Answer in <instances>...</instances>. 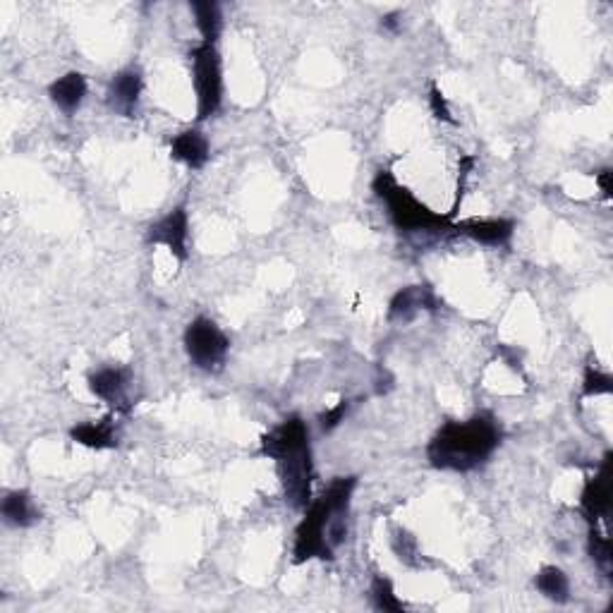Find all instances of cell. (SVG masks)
I'll list each match as a JSON object with an SVG mask.
<instances>
[{
    "instance_id": "6da1fadb",
    "label": "cell",
    "mask_w": 613,
    "mask_h": 613,
    "mask_svg": "<svg viewBox=\"0 0 613 613\" xmlns=\"http://www.w3.org/2000/svg\"><path fill=\"white\" fill-rule=\"evenodd\" d=\"M355 489V475L336 477L319 499H312V503L305 508V518L300 520L295 530V563H307L314 561V558L333 561V551L348 532V511Z\"/></svg>"
},
{
    "instance_id": "7a4b0ae2",
    "label": "cell",
    "mask_w": 613,
    "mask_h": 613,
    "mask_svg": "<svg viewBox=\"0 0 613 613\" xmlns=\"http://www.w3.org/2000/svg\"><path fill=\"white\" fill-rule=\"evenodd\" d=\"M503 441V429L491 412H477L463 422L443 424L427 446V460L436 470L472 472L482 467Z\"/></svg>"
},
{
    "instance_id": "3957f363",
    "label": "cell",
    "mask_w": 613,
    "mask_h": 613,
    "mask_svg": "<svg viewBox=\"0 0 613 613\" xmlns=\"http://www.w3.org/2000/svg\"><path fill=\"white\" fill-rule=\"evenodd\" d=\"M259 455L276 460L285 499L293 508L305 511L312 503L314 482V460L307 422L300 415H290L288 420H283L264 436Z\"/></svg>"
},
{
    "instance_id": "277c9868",
    "label": "cell",
    "mask_w": 613,
    "mask_h": 613,
    "mask_svg": "<svg viewBox=\"0 0 613 613\" xmlns=\"http://www.w3.org/2000/svg\"><path fill=\"white\" fill-rule=\"evenodd\" d=\"M372 190L381 202L386 204L388 218L400 233H443V230H453V218L441 216L422 204L420 199L412 194L408 187H403L393 178L391 171H379L372 182Z\"/></svg>"
},
{
    "instance_id": "5b68a950",
    "label": "cell",
    "mask_w": 613,
    "mask_h": 613,
    "mask_svg": "<svg viewBox=\"0 0 613 613\" xmlns=\"http://www.w3.org/2000/svg\"><path fill=\"white\" fill-rule=\"evenodd\" d=\"M192 82L197 91V120H209L223 103V60L214 44H199L190 53Z\"/></svg>"
},
{
    "instance_id": "8992f818",
    "label": "cell",
    "mask_w": 613,
    "mask_h": 613,
    "mask_svg": "<svg viewBox=\"0 0 613 613\" xmlns=\"http://www.w3.org/2000/svg\"><path fill=\"white\" fill-rule=\"evenodd\" d=\"M185 352L190 362L202 372H218L226 364L230 352V338L216 326V321L197 317L185 329Z\"/></svg>"
},
{
    "instance_id": "52a82bcc",
    "label": "cell",
    "mask_w": 613,
    "mask_h": 613,
    "mask_svg": "<svg viewBox=\"0 0 613 613\" xmlns=\"http://www.w3.org/2000/svg\"><path fill=\"white\" fill-rule=\"evenodd\" d=\"M147 245H163L178 262H187L190 257V216L185 206H175L166 216L159 218L147 230Z\"/></svg>"
},
{
    "instance_id": "ba28073f",
    "label": "cell",
    "mask_w": 613,
    "mask_h": 613,
    "mask_svg": "<svg viewBox=\"0 0 613 613\" xmlns=\"http://www.w3.org/2000/svg\"><path fill=\"white\" fill-rule=\"evenodd\" d=\"M144 77L139 68H125L115 72L111 84H108L106 101L113 113L125 115V118H135L139 101H142Z\"/></svg>"
},
{
    "instance_id": "9c48e42d",
    "label": "cell",
    "mask_w": 613,
    "mask_h": 613,
    "mask_svg": "<svg viewBox=\"0 0 613 613\" xmlns=\"http://www.w3.org/2000/svg\"><path fill=\"white\" fill-rule=\"evenodd\" d=\"M609 508H611V453H606L597 475L585 482V489H582L580 496V511L587 520H590V525H594L599 518L609 515Z\"/></svg>"
},
{
    "instance_id": "30bf717a",
    "label": "cell",
    "mask_w": 613,
    "mask_h": 613,
    "mask_svg": "<svg viewBox=\"0 0 613 613\" xmlns=\"http://www.w3.org/2000/svg\"><path fill=\"white\" fill-rule=\"evenodd\" d=\"M455 233L467 235L470 240L487 247H508L513 240L515 223L511 218H470V221L455 223Z\"/></svg>"
},
{
    "instance_id": "8fae6325",
    "label": "cell",
    "mask_w": 613,
    "mask_h": 613,
    "mask_svg": "<svg viewBox=\"0 0 613 613\" xmlns=\"http://www.w3.org/2000/svg\"><path fill=\"white\" fill-rule=\"evenodd\" d=\"M132 374L125 367H103L99 372L89 374V391L96 398L106 400L113 408L127 412L130 408L125 405L127 400V388H130Z\"/></svg>"
},
{
    "instance_id": "7c38bea8",
    "label": "cell",
    "mask_w": 613,
    "mask_h": 613,
    "mask_svg": "<svg viewBox=\"0 0 613 613\" xmlns=\"http://www.w3.org/2000/svg\"><path fill=\"white\" fill-rule=\"evenodd\" d=\"M441 302L436 300L434 290L427 285H408L391 297L388 305V319L391 321H410L417 312H436Z\"/></svg>"
},
{
    "instance_id": "4fadbf2b",
    "label": "cell",
    "mask_w": 613,
    "mask_h": 613,
    "mask_svg": "<svg viewBox=\"0 0 613 613\" xmlns=\"http://www.w3.org/2000/svg\"><path fill=\"white\" fill-rule=\"evenodd\" d=\"M87 77L82 72L72 70L65 72L63 77H58L56 82H51L48 87V96H51L53 106L65 115H75L82 108L84 99H87Z\"/></svg>"
},
{
    "instance_id": "5bb4252c",
    "label": "cell",
    "mask_w": 613,
    "mask_h": 613,
    "mask_svg": "<svg viewBox=\"0 0 613 613\" xmlns=\"http://www.w3.org/2000/svg\"><path fill=\"white\" fill-rule=\"evenodd\" d=\"M171 156L175 161H180L182 166L199 171V168H204L206 161H209L211 144L199 130H185L173 137Z\"/></svg>"
},
{
    "instance_id": "9a60e30c",
    "label": "cell",
    "mask_w": 613,
    "mask_h": 613,
    "mask_svg": "<svg viewBox=\"0 0 613 613\" xmlns=\"http://www.w3.org/2000/svg\"><path fill=\"white\" fill-rule=\"evenodd\" d=\"M0 515L3 523L8 527H32L36 520H41V511L36 508L32 494L24 489H15L5 494L3 503H0Z\"/></svg>"
},
{
    "instance_id": "2e32d148",
    "label": "cell",
    "mask_w": 613,
    "mask_h": 613,
    "mask_svg": "<svg viewBox=\"0 0 613 613\" xmlns=\"http://www.w3.org/2000/svg\"><path fill=\"white\" fill-rule=\"evenodd\" d=\"M70 439L80 446L103 451V448L118 446V432H115V420L111 415L103 417L99 422H84L70 429Z\"/></svg>"
},
{
    "instance_id": "e0dca14e",
    "label": "cell",
    "mask_w": 613,
    "mask_h": 613,
    "mask_svg": "<svg viewBox=\"0 0 613 613\" xmlns=\"http://www.w3.org/2000/svg\"><path fill=\"white\" fill-rule=\"evenodd\" d=\"M190 10L194 15V24H197L199 34H202L204 44L216 46L218 36L223 32L221 5L214 3V0H192Z\"/></svg>"
},
{
    "instance_id": "ac0fdd59",
    "label": "cell",
    "mask_w": 613,
    "mask_h": 613,
    "mask_svg": "<svg viewBox=\"0 0 613 613\" xmlns=\"http://www.w3.org/2000/svg\"><path fill=\"white\" fill-rule=\"evenodd\" d=\"M534 587L542 597L556 604H566L570 599V580L558 566H544L534 578Z\"/></svg>"
},
{
    "instance_id": "d6986e66",
    "label": "cell",
    "mask_w": 613,
    "mask_h": 613,
    "mask_svg": "<svg viewBox=\"0 0 613 613\" xmlns=\"http://www.w3.org/2000/svg\"><path fill=\"white\" fill-rule=\"evenodd\" d=\"M372 599L374 606L384 613H405V604L400 602L396 590H393V582L384 578V575H376L372 580Z\"/></svg>"
},
{
    "instance_id": "ffe728a7",
    "label": "cell",
    "mask_w": 613,
    "mask_h": 613,
    "mask_svg": "<svg viewBox=\"0 0 613 613\" xmlns=\"http://www.w3.org/2000/svg\"><path fill=\"white\" fill-rule=\"evenodd\" d=\"M587 551H590L594 566H597L599 570H602L604 575H611V563H613V556H611V539L604 537L602 532H597L592 527L590 530V539H587Z\"/></svg>"
},
{
    "instance_id": "44dd1931",
    "label": "cell",
    "mask_w": 613,
    "mask_h": 613,
    "mask_svg": "<svg viewBox=\"0 0 613 613\" xmlns=\"http://www.w3.org/2000/svg\"><path fill=\"white\" fill-rule=\"evenodd\" d=\"M613 391V379L606 372H599V369L587 367L585 381H582V396L592 398V396H609Z\"/></svg>"
},
{
    "instance_id": "7402d4cb",
    "label": "cell",
    "mask_w": 613,
    "mask_h": 613,
    "mask_svg": "<svg viewBox=\"0 0 613 613\" xmlns=\"http://www.w3.org/2000/svg\"><path fill=\"white\" fill-rule=\"evenodd\" d=\"M348 410H350V403H348V400H341V403H338L336 408L321 412V415H319V427H321V432H333V429H336L338 424H341V422L345 420V415H348Z\"/></svg>"
},
{
    "instance_id": "603a6c76",
    "label": "cell",
    "mask_w": 613,
    "mask_h": 613,
    "mask_svg": "<svg viewBox=\"0 0 613 613\" xmlns=\"http://www.w3.org/2000/svg\"><path fill=\"white\" fill-rule=\"evenodd\" d=\"M429 108H432L436 120H443V123H455L451 115V106H448L446 96H443V91L436 87V84L429 89Z\"/></svg>"
},
{
    "instance_id": "cb8c5ba5",
    "label": "cell",
    "mask_w": 613,
    "mask_h": 613,
    "mask_svg": "<svg viewBox=\"0 0 613 613\" xmlns=\"http://www.w3.org/2000/svg\"><path fill=\"white\" fill-rule=\"evenodd\" d=\"M475 156H463V159H460V175H458V192H455V204H453V211L448 216H455L458 214V206H460V199H463V194H465V185H467V178H470L472 175V168H475Z\"/></svg>"
},
{
    "instance_id": "d4e9b609",
    "label": "cell",
    "mask_w": 613,
    "mask_h": 613,
    "mask_svg": "<svg viewBox=\"0 0 613 613\" xmlns=\"http://www.w3.org/2000/svg\"><path fill=\"white\" fill-rule=\"evenodd\" d=\"M611 168H604V171H599V173H594V180H597V185H599V190H602V194L606 199L611 197Z\"/></svg>"
},
{
    "instance_id": "484cf974",
    "label": "cell",
    "mask_w": 613,
    "mask_h": 613,
    "mask_svg": "<svg viewBox=\"0 0 613 613\" xmlns=\"http://www.w3.org/2000/svg\"><path fill=\"white\" fill-rule=\"evenodd\" d=\"M381 29L388 34L400 32V12H388L386 17H381Z\"/></svg>"
}]
</instances>
